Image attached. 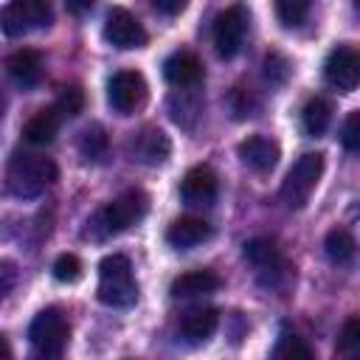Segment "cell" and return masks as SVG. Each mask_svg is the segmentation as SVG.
<instances>
[{
	"label": "cell",
	"instance_id": "obj_19",
	"mask_svg": "<svg viewBox=\"0 0 360 360\" xmlns=\"http://www.w3.org/2000/svg\"><path fill=\"white\" fill-rule=\"evenodd\" d=\"M59 124H62V115L56 112V107H45V110H37L25 127H22V138L31 143V146H48L56 132H59Z\"/></svg>",
	"mask_w": 360,
	"mask_h": 360
},
{
	"label": "cell",
	"instance_id": "obj_27",
	"mask_svg": "<svg viewBox=\"0 0 360 360\" xmlns=\"http://www.w3.org/2000/svg\"><path fill=\"white\" fill-rule=\"evenodd\" d=\"M276 14H278V20H281L287 28H295V25H301V22L307 20L309 3H307V0H278V3H276Z\"/></svg>",
	"mask_w": 360,
	"mask_h": 360
},
{
	"label": "cell",
	"instance_id": "obj_9",
	"mask_svg": "<svg viewBox=\"0 0 360 360\" xmlns=\"http://www.w3.org/2000/svg\"><path fill=\"white\" fill-rule=\"evenodd\" d=\"M107 101L118 115H132L146 101V79L138 70H118L107 82Z\"/></svg>",
	"mask_w": 360,
	"mask_h": 360
},
{
	"label": "cell",
	"instance_id": "obj_14",
	"mask_svg": "<svg viewBox=\"0 0 360 360\" xmlns=\"http://www.w3.org/2000/svg\"><path fill=\"white\" fill-rule=\"evenodd\" d=\"M6 73H8V79H11L17 87H22V90L37 87L39 79H42V56H39V51H34V48H20V51H14V53L6 59Z\"/></svg>",
	"mask_w": 360,
	"mask_h": 360
},
{
	"label": "cell",
	"instance_id": "obj_17",
	"mask_svg": "<svg viewBox=\"0 0 360 360\" xmlns=\"http://www.w3.org/2000/svg\"><path fill=\"white\" fill-rule=\"evenodd\" d=\"M211 236V225L200 217H180L166 228V242L177 250H188L197 248L200 242H205Z\"/></svg>",
	"mask_w": 360,
	"mask_h": 360
},
{
	"label": "cell",
	"instance_id": "obj_33",
	"mask_svg": "<svg viewBox=\"0 0 360 360\" xmlns=\"http://www.w3.org/2000/svg\"><path fill=\"white\" fill-rule=\"evenodd\" d=\"M155 8L160 14H180L186 8V3L183 0H155Z\"/></svg>",
	"mask_w": 360,
	"mask_h": 360
},
{
	"label": "cell",
	"instance_id": "obj_16",
	"mask_svg": "<svg viewBox=\"0 0 360 360\" xmlns=\"http://www.w3.org/2000/svg\"><path fill=\"white\" fill-rule=\"evenodd\" d=\"M163 79L172 87H194L202 79V62L191 51H174L163 62Z\"/></svg>",
	"mask_w": 360,
	"mask_h": 360
},
{
	"label": "cell",
	"instance_id": "obj_7",
	"mask_svg": "<svg viewBox=\"0 0 360 360\" xmlns=\"http://www.w3.org/2000/svg\"><path fill=\"white\" fill-rule=\"evenodd\" d=\"M53 11L45 0H11L0 11V25L6 37H22L34 28H48Z\"/></svg>",
	"mask_w": 360,
	"mask_h": 360
},
{
	"label": "cell",
	"instance_id": "obj_20",
	"mask_svg": "<svg viewBox=\"0 0 360 360\" xmlns=\"http://www.w3.org/2000/svg\"><path fill=\"white\" fill-rule=\"evenodd\" d=\"M217 287H219V276L214 270H188V273H183L172 281L169 292L174 298H194V295L214 292Z\"/></svg>",
	"mask_w": 360,
	"mask_h": 360
},
{
	"label": "cell",
	"instance_id": "obj_32",
	"mask_svg": "<svg viewBox=\"0 0 360 360\" xmlns=\"http://www.w3.org/2000/svg\"><path fill=\"white\" fill-rule=\"evenodd\" d=\"M0 276H3V287H0V292H3V295H8V292H11V287H14V264H11L8 259H3V262H0Z\"/></svg>",
	"mask_w": 360,
	"mask_h": 360
},
{
	"label": "cell",
	"instance_id": "obj_10",
	"mask_svg": "<svg viewBox=\"0 0 360 360\" xmlns=\"http://www.w3.org/2000/svg\"><path fill=\"white\" fill-rule=\"evenodd\" d=\"M323 76L335 90L352 93L360 84V51L352 45L332 48L323 62Z\"/></svg>",
	"mask_w": 360,
	"mask_h": 360
},
{
	"label": "cell",
	"instance_id": "obj_3",
	"mask_svg": "<svg viewBox=\"0 0 360 360\" xmlns=\"http://www.w3.org/2000/svg\"><path fill=\"white\" fill-rule=\"evenodd\" d=\"M98 301L107 307H132L138 301V281L127 256L110 253L98 262Z\"/></svg>",
	"mask_w": 360,
	"mask_h": 360
},
{
	"label": "cell",
	"instance_id": "obj_29",
	"mask_svg": "<svg viewBox=\"0 0 360 360\" xmlns=\"http://www.w3.org/2000/svg\"><path fill=\"white\" fill-rule=\"evenodd\" d=\"M51 270H53V278L62 281V284H73V281L82 278V262H79V256H73V253L56 256V262H53Z\"/></svg>",
	"mask_w": 360,
	"mask_h": 360
},
{
	"label": "cell",
	"instance_id": "obj_18",
	"mask_svg": "<svg viewBox=\"0 0 360 360\" xmlns=\"http://www.w3.org/2000/svg\"><path fill=\"white\" fill-rule=\"evenodd\" d=\"M217 323H219V312L214 307H191L180 318V332L188 343H202L214 335Z\"/></svg>",
	"mask_w": 360,
	"mask_h": 360
},
{
	"label": "cell",
	"instance_id": "obj_4",
	"mask_svg": "<svg viewBox=\"0 0 360 360\" xmlns=\"http://www.w3.org/2000/svg\"><path fill=\"white\" fill-rule=\"evenodd\" d=\"M68 335H70V329H68L62 309L59 307L42 309L28 326V340H31L28 360H62Z\"/></svg>",
	"mask_w": 360,
	"mask_h": 360
},
{
	"label": "cell",
	"instance_id": "obj_5",
	"mask_svg": "<svg viewBox=\"0 0 360 360\" xmlns=\"http://www.w3.org/2000/svg\"><path fill=\"white\" fill-rule=\"evenodd\" d=\"M321 174H323V155L321 152H304L290 166L284 183H281V200L290 208H304L307 200L312 197Z\"/></svg>",
	"mask_w": 360,
	"mask_h": 360
},
{
	"label": "cell",
	"instance_id": "obj_13",
	"mask_svg": "<svg viewBox=\"0 0 360 360\" xmlns=\"http://www.w3.org/2000/svg\"><path fill=\"white\" fill-rule=\"evenodd\" d=\"M219 183L211 166H191L180 183V197L188 205H211L217 200Z\"/></svg>",
	"mask_w": 360,
	"mask_h": 360
},
{
	"label": "cell",
	"instance_id": "obj_15",
	"mask_svg": "<svg viewBox=\"0 0 360 360\" xmlns=\"http://www.w3.org/2000/svg\"><path fill=\"white\" fill-rule=\"evenodd\" d=\"M278 155H281L278 143L267 135H250L239 143V158L253 172H270L278 163Z\"/></svg>",
	"mask_w": 360,
	"mask_h": 360
},
{
	"label": "cell",
	"instance_id": "obj_31",
	"mask_svg": "<svg viewBox=\"0 0 360 360\" xmlns=\"http://www.w3.org/2000/svg\"><path fill=\"white\" fill-rule=\"evenodd\" d=\"M340 143H343L349 152L360 155V110H354V112L346 115V121H343V127H340Z\"/></svg>",
	"mask_w": 360,
	"mask_h": 360
},
{
	"label": "cell",
	"instance_id": "obj_11",
	"mask_svg": "<svg viewBox=\"0 0 360 360\" xmlns=\"http://www.w3.org/2000/svg\"><path fill=\"white\" fill-rule=\"evenodd\" d=\"M104 39L118 51H135L146 45V28L127 8H112L104 20Z\"/></svg>",
	"mask_w": 360,
	"mask_h": 360
},
{
	"label": "cell",
	"instance_id": "obj_34",
	"mask_svg": "<svg viewBox=\"0 0 360 360\" xmlns=\"http://www.w3.org/2000/svg\"><path fill=\"white\" fill-rule=\"evenodd\" d=\"M0 343H3V360H11V346H8V338L3 335V338H0Z\"/></svg>",
	"mask_w": 360,
	"mask_h": 360
},
{
	"label": "cell",
	"instance_id": "obj_21",
	"mask_svg": "<svg viewBox=\"0 0 360 360\" xmlns=\"http://www.w3.org/2000/svg\"><path fill=\"white\" fill-rule=\"evenodd\" d=\"M200 110H202L200 96H194L191 90H180V93H172V96H169V115H172V121H174L177 127H183V129H191V127L197 124Z\"/></svg>",
	"mask_w": 360,
	"mask_h": 360
},
{
	"label": "cell",
	"instance_id": "obj_23",
	"mask_svg": "<svg viewBox=\"0 0 360 360\" xmlns=\"http://www.w3.org/2000/svg\"><path fill=\"white\" fill-rule=\"evenodd\" d=\"M323 250H326V256H329L335 264H346V262L354 259V253H357V242H354V236H352L346 228H335V231L326 233V239H323Z\"/></svg>",
	"mask_w": 360,
	"mask_h": 360
},
{
	"label": "cell",
	"instance_id": "obj_6",
	"mask_svg": "<svg viewBox=\"0 0 360 360\" xmlns=\"http://www.w3.org/2000/svg\"><path fill=\"white\" fill-rule=\"evenodd\" d=\"M245 259L253 264L256 270V278L259 284L264 287H284L287 278H290V262L284 259V253L276 248L273 239H264V236H256L250 242H245Z\"/></svg>",
	"mask_w": 360,
	"mask_h": 360
},
{
	"label": "cell",
	"instance_id": "obj_26",
	"mask_svg": "<svg viewBox=\"0 0 360 360\" xmlns=\"http://www.w3.org/2000/svg\"><path fill=\"white\" fill-rule=\"evenodd\" d=\"M338 349L349 357H360V315H352L338 335Z\"/></svg>",
	"mask_w": 360,
	"mask_h": 360
},
{
	"label": "cell",
	"instance_id": "obj_8",
	"mask_svg": "<svg viewBox=\"0 0 360 360\" xmlns=\"http://www.w3.org/2000/svg\"><path fill=\"white\" fill-rule=\"evenodd\" d=\"M248 34V8L245 6H228L214 20V48L222 59H231L239 53Z\"/></svg>",
	"mask_w": 360,
	"mask_h": 360
},
{
	"label": "cell",
	"instance_id": "obj_28",
	"mask_svg": "<svg viewBox=\"0 0 360 360\" xmlns=\"http://www.w3.org/2000/svg\"><path fill=\"white\" fill-rule=\"evenodd\" d=\"M53 107H56V112H59L62 118H76V115L84 110V93H82V87H65V90L56 96Z\"/></svg>",
	"mask_w": 360,
	"mask_h": 360
},
{
	"label": "cell",
	"instance_id": "obj_12",
	"mask_svg": "<svg viewBox=\"0 0 360 360\" xmlns=\"http://www.w3.org/2000/svg\"><path fill=\"white\" fill-rule=\"evenodd\" d=\"M127 149H129L132 160L146 163V166H160V163H166V158H169V152H172V141H169V135H166L163 129H158V127H143L141 132H135V135L129 138Z\"/></svg>",
	"mask_w": 360,
	"mask_h": 360
},
{
	"label": "cell",
	"instance_id": "obj_30",
	"mask_svg": "<svg viewBox=\"0 0 360 360\" xmlns=\"http://www.w3.org/2000/svg\"><path fill=\"white\" fill-rule=\"evenodd\" d=\"M262 73H264V79H267L270 84H284L287 76H290V65H287V59H284L278 51H270V53L264 56Z\"/></svg>",
	"mask_w": 360,
	"mask_h": 360
},
{
	"label": "cell",
	"instance_id": "obj_25",
	"mask_svg": "<svg viewBox=\"0 0 360 360\" xmlns=\"http://www.w3.org/2000/svg\"><path fill=\"white\" fill-rule=\"evenodd\" d=\"M79 152H82L84 160H93V163L104 160V155H107V135H104V129L98 124L87 127L79 135Z\"/></svg>",
	"mask_w": 360,
	"mask_h": 360
},
{
	"label": "cell",
	"instance_id": "obj_24",
	"mask_svg": "<svg viewBox=\"0 0 360 360\" xmlns=\"http://www.w3.org/2000/svg\"><path fill=\"white\" fill-rule=\"evenodd\" d=\"M273 360H315L312 349L304 338L292 335V332H281L273 349Z\"/></svg>",
	"mask_w": 360,
	"mask_h": 360
},
{
	"label": "cell",
	"instance_id": "obj_1",
	"mask_svg": "<svg viewBox=\"0 0 360 360\" xmlns=\"http://www.w3.org/2000/svg\"><path fill=\"white\" fill-rule=\"evenodd\" d=\"M149 211V197L141 191V188H129L124 194H118L112 202H107L87 225V236L93 233L96 239H104V236H115V233H124L129 231L132 225H138Z\"/></svg>",
	"mask_w": 360,
	"mask_h": 360
},
{
	"label": "cell",
	"instance_id": "obj_22",
	"mask_svg": "<svg viewBox=\"0 0 360 360\" xmlns=\"http://www.w3.org/2000/svg\"><path fill=\"white\" fill-rule=\"evenodd\" d=\"M329 121H332V104L326 98L315 96V98H309L304 104V110H301V127H304V132L309 138L323 135L326 127H329Z\"/></svg>",
	"mask_w": 360,
	"mask_h": 360
},
{
	"label": "cell",
	"instance_id": "obj_2",
	"mask_svg": "<svg viewBox=\"0 0 360 360\" xmlns=\"http://www.w3.org/2000/svg\"><path fill=\"white\" fill-rule=\"evenodd\" d=\"M56 180V166L39 155H14L6 166V188L20 200L39 197Z\"/></svg>",
	"mask_w": 360,
	"mask_h": 360
}]
</instances>
